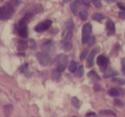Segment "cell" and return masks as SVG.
<instances>
[{
    "label": "cell",
    "instance_id": "6da1fadb",
    "mask_svg": "<svg viewBox=\"0 0 125 117\" xmlns=\"http://www.w3.org/2000/svg\"><path fill=\"white\" fill-rule=\"evenodd\" d=\"M15 12V8L10 3H6L4 6L0 7V20L10 19Z\"/></svg>",
    "mask_w": 125,
    "mask_h": 117
},
{
    "label": "cell",
    "instance_id": "7a4b0ae2",
    "mask_svg": "<svg viewBox=\"0 0 125 117\" xmlns=\"http://www.w3.org/2000/svg\"><path fill=\"white\" fill-rule=\"evenodd\" d=\"M74 28V23L72 19H69L65 23L63 26V31H62V38L64 40H70L72 37V31Z\"/></svg>",
    "mask_w": 125,
    "mask_h": 117
},
{
    "label": "cell",
    "instance_id": "3957f363",
    "mask_svg": "<svg viewBox=\"0 0 125 117\" xmlns=\"http://www.w3.org/2000/svg\"><path fill=\"white\" fill-rule=\"evenodd\" d=\"M69 58L66 54L61 53L57 57V71L58 72H62L64 71L68 64Z\"/></svg>",
    "mask_w": 125,
    "mask_h": 117
},
{
    "label": "cell",
    "instance_id": "277c9868",
    "mask_svg": "<svg viewBox=\"0 0 125 117\" xmlns=\"http://www.w3.org/2000/svg\"><path fill=\"white\" fill-rule=\"evenodd\" d=\"M37 60L40 63V65L43 66H49L52 64V58L47 54L44 53V52H37L36 54Z\"/></svg>",
    "mask_w": 125,
    "mask_h": 117
},
{
    "label": "cell",
    "instance_id": "5b68a950",
    "mask_svg": "<svg viewBox=\"0 0 125 117\" xmlns=\"http://www.w3.org/2000/svg\"><path fill=\"white\" fill-rule=\"evenodd\" d=\"M91 32H92V25L90 23H86L82 27V43H87L90 38Z\"/></svg>",
    "mask_w": 125,
    "mask_h": 117
},
{
    "label": "cell",
    "instance_id": "8992f818",
    "mask_svg": "<svg viewBox=\"0 0 125 117\" xmlns=\"http://www.w3.org/2000/svg\"><path fill=\"white\" fill-rule=\"evenodd\" d=\"M42 50L44 51V53L47 54V55L52 54L54 52V50H55L53 42L52 40H48L45 43H44L43 46H42Z\"/></svg>",
    "mask_w": 125,
    "mask_h": 117
},
{
    "label": "cell",
    "instance_id": "52a82bcc",
    "mask_svg": "<svg viewBox=\"0 0 125 117\" xmlns=\"http://www.w3.org/2000/svg\"><path fill=\"white\" fill-rule=\"evenodd\" d=\"M52 22L51 21V20H46V21L43 22V23H39V24L34 28L35 31L39 32V33H40V32H43V31H45V30H47L49 28H50V26L52 25Z\"/></svg>",
    "mask_w": 125,
    "mask_h": 117
},
{
    "label": "cell",
    "instance_id": "ba28073f",
    "mask_svg": "<svg viewBox=\"0 0 125 117\" xmlns=\"http://www.w3.org/2000/svg\"><path fill=\"white\" fill-rule=\"evenodd\" d=\"M108 63H109V60H108L107 58L104 55H99L97 59V64L100 66V68L102 70H104L106 69L108 65Z\"/></svg>",
    "mask_w": 125,
    "mask_h": 117
},
{
    "label": "cell",
    "instance_id": "9c48e42d",
    "mask_svg": "<svg viewBox=\"0 0 125 117\" xmlns=\"http://www.w3.org/2000/svg\"><path fill=\"white\" fill-rule=\"evenodd\" d=\"M17 31H18L19 35L22 37V38H26V37L28 36V26H27V25L19 23V24H18Z\"/></svg>",
    "mask_w": 125,
    "mask_h": 117
},
{
    "label": "cell",
    "instance_id": "30bf717a",
    "mask_svg": "<svg viewBox=\"0 0 125 117\" xmlns=\"http://www.w3.org/2000/svg\"><path fill=\"white\" fill-rule=\"evenodd\" d=\"M97 52H98V49L94 48V49H93L92 52H90L88 58H87V67H91V66L94 65V57H95Z\"/></svg>",
    "mask_w": 125,
    "mask_h": 117
},
{
    "label": "cell",
    "instance_id": "8fae6325",
    "mask_svg": "<svg viewBox=\"0 0 125 117\" xmlns=\"http://www.w3.org/2000/svg\"><path fill=\"white\" fill-rule=\"evenodd\" d=\"M106 30H107V35H112L115 34V24L111 20H108L107 23H106Z\"/></svg>",
    "mask_w": 125,
    "mask_h": 117
},
{
    "label": "cell",
    "instance_id": "7c38bea8",
    "mask_svg": "<svg viewBox=\"0 0 125 117\" xmlns=\"http://www.w3.org/2000/svg\"><path fill=\"white\" fill-rule=\"evenodd\" d=\"M80 6L79 4V0H75V2H73L70 4V10H71L72 13H73L75 16H76L78 14V8Z\"/></svg>",
    "mask_w": 125,
    "mask_h": 117
},
{
    "label": "cell",
    "instance_id": "4fadbf2b",
    "mask_svg": "<svg viewBox=\"0 0 125 117\" xmlns=\"http://www.w3.org/2000/svg\"><path fill=\"white\" fill-rule=\"evenodd\" d=\"M3 111L6 116H10L13 111V106L11 104H6L3 107Z\"/></svg>",
    "mask_w": 125,
    "mask_h": 117
},
{
    "label": "cell",
    "instance_id": "5bb4252c",
    "mask_svg": "<svg viewBox=\"0 0 125 117\" xmlns=\"http://www.w3.org/2000/svg\"><path fill=\"white\" fill-rule=\"evenodd\" d=\"M87 77L91 79L92 81H94V82H98V81L100 79V78H99V76L98 75L97 73H96L94 71H92V72H89L88 73H87Z\"/></svg>",
    "mask_w": 125,
    "mask_h": 117
},
{
    "label": "cell",
    "instance_id": "9a60e30c",
    "mask_svg": "<svg viewBox=\"0 0 125 117\" xmlns=\"http://www.w3.org/2000/svg\"><path fill=\"white\" fill-rule=\"evenodd\" d=\"M62 48L65 51H70L72 48V43L70 40H64L62 41Z\"/></svg>",
    "mask_w": 125,
    "mask_h": 117
},
{
    "label": "cell",
    "instance_id": "2e32d148",
    "mask_svg": "<svg viewBox=\"0 0 125 117\" xmlns=\"http://www.w3.org/2000/svg\"><path fill=\"white\" fill-rule=\"evenodd\" d=\"M116 74H117V72H115L114 70H112V69H108L107 71L105 72V73H104V77L105 78H111V77H114V76H116Z\"/></svg>",
    "mask_w": 125,
    "mask_h": 117
},
{
    "label": "cell",
    "instance_id": "e0dca14e",
    "mask_svg": "<svg viewBox=\"0 0 125 117\" xmlns=\"http://www.w3.org/2000/svg\"><path fill=\"white\" fill-rule=\"evenodd\" d=\"M27 47H28V43H27V41H25V40H19L18 41V49H19L20 51H23L25 50V49L27 48Z\"/></svg>",
    "mask_w": 125,
    "mask_h": 117
},
{
    "label": "cell",
    "instance_id": "ac0fdd59",
    "mask_svg": "<svg viewBox=\"0 0 125 117\" xmlns=\"http://www.w3.org/2000/svg\"><path fill=\"white\" fill-rule=\"evenodd\" d=\"M60 78V72H58L57 70H54L52 72V78L54 81H57Z\"/></svg>",
    "mask_w": 125,
    "mask_h": 117
},
{
    "label": "cell",
    "instance_id": "d6986e66",
    "mask_svg": "<svg viewBox=\"0 0 125 117\" xmlns=\"http://www.w3.org/2000/svg\"><path fill=\"white\" fill-rule=\"evenodd\" d=\"M69 70L70 72H75L77 70V64L75 61H71V63L70 64V66H69Z\"/></svg>",
    "mask_w": 125,
    "mask_h": 117
},
{
    "label": "cell",
    "instance_id": "ffe728a7",
    "mask_svg": "<svg viewBox=\"0 0 125 117\" xmlns=\"http://www.w3.org/2000/svg\"><path fill=\"white\" fill-rule=\"evenodd\" d=\"M28 63H26V64H24L23 65H21V67H20V71H21V72H23V73H25L27 75V73H29L30 75H31V72H28Z\"/></svg>",
    "mask_w": 125,
    "mask_h": 117
},
{
    "label": "cell",
    "instance_id": "44dd1931",
    "mask_svg": "<svg viewBox=\"0 0 125 117\" xmlns=\"http://www.w3.org/2000/svg\"><path fill=\"white\" fill-rule=\"evenodd\" d=\"M99 114L101 115H113V116H116V114L112 110H101Z\"/></svg>",
    "mask_w": 125,
    "mask_h": 117
},
{
    "label": "cell",
    "instance_id": "7402d4cb",
    "mask_svg": "<svg viewBox=\"0 0 125 117\" xmlns=\"http://www.w3.org/2000/svg\"><path fill=\"white\" fill-rule=\"evenodd\" d=\"M79 16H80L81 19L85 21V20L87 19V16H88V14H87V11H81L80 13H79Z\"/></svg>",
    "mask_w": 125,
    "mask_h": 117
},
{
    "label": "cell",
    "instance_id": "603a6c76",
    "mask_svg": "<svg viewBox=\"0 0 125 117\" xmlns=\"http://www.w3.org/2000/svg\"><path fill=\"white\" fill-rule=\"evenodd\" d=\"M114 105H116V107H119V108H123V107L124 106V103H123L120 99H118V98H115Z\"/></svg>",
    "mask_w": 125,
    "mask_h": 117
},
{
    "label": "cell",
    "instance_id": "cb8c5ba5",
    "mask_svg": "<svg viewBox=\"0 0 125 117\" xmlns=\"http://www.w3.org/2000/svg\"><path fill=\"white\" fill-rule=\"evenodd\" d=\"M109 95L111 96H117L119 95V91H118V90L113 88V89H111L109 91Z\"/></svg>",
    "mask_w": 125,
    "mask_h": 117
},
{
    "label": "cell",
    "instance_id": "d4e9b609",
    "mask_svg": "<svg viewBox=\"0 0 125 117\" xmlns=\"http://www.w3.org/2000/svg\"><path fill=\"white\" fill-rule=\"evenodd\" d=\"M103 18H104L103 15L99 14V13H96V14H94V16H93V19H94V21H97V22H100Z\"/></svg>",
    "mask_w": 125,
    "mask_h": 117
},
{
    "label": "cell",
    "instance_id": "484cf974",
    "mask_svg": "<svg viewBox=\"0 0 125 117\" xmlns=\"http://www.w3.org/2000/svg\"><path fill=\"white\" fill-rule=\"evenodd\" d=\"M83 72H84V68L82 65H81V66L78 67V69L76 70V73H75V75L77 76V77H82V75H83Z\"/></svg>",
    "mask_w": 125,
    "mask_h": 117
},
{
    "label": "cell",
    "instance_id": "4316f807",
    "mask_svg": "<svg viewBox=\"0 0 125 117\" xmlns=\"http://www.w3.org/2000/svg\"><path fill=\"white\" fill-rule=\"evenodd\" d=\"M71 103H72V105H73L74 107H75V108H78L79 106H80V105H79V100H78V98L75 97V96L72 97Z\"/></svg>",
    "mask_w": 125,
    "mask_h": 117
},
{
    "label": "cell",
    "instance_id": "83f0119b",
    "mask_svg": "<svg viewBox=\"0 0 125 117\" xmlns=\"http://www.w3.org/2000/svg\"><path fill=\"white\" fill-rule=\"evenodd\" d=\"M112 81L116 83H118L119 84H125V80L123 78H112Z\"/></svg>",
    "mask_w": 125,
    "mask_h": 117
},
{
    "label": "cell",
    "instance_id": "f1b7e54d",
    "mask_svg": "<svg viewBox=\"0 0 125 117\" xmlns=\"http://www.w3.org/2000/svg\"><path fill=\"white\" fill-rule=\"evenodd\" d=\"M87 53H88V49H85V50L82 52V54H81V60H85V58L87 56Z\"/></svg>",
    "mask_w": 125,
    "mask_h": 117
},
{
    "label": "cell",
    "instance_id": "f546056e",
    "mask_svg": "<svg viewBox=\"0 0 125 117\" xmlns=\"http://www.w3.org/2000/svg\"><path fill=\"white\" fill-rule=\"evenodd\" d=\"M21 0H10V4H12L13 6H18L20 4H21Z\"/></svg>",
    "mask_w": 125,
    "mask_h": 117
},
{
    "label": "cell",
    "instance_id": "4dcf8cb0",
    "mask_svg": "<svg viewBox=\"0 0 125 117\" xmlns=\"http://www.w3.org/2000/svg\"><path fill=\"white\" fill-rule=\"evenodd\" d=\"M93 3L94 4V5L96 6L97 8H101V0H94Z\"/></svg>",
    "mask_w": 125,
    "mask_h": 117
},
{
    "label": "cell",
    "instance_id": "1f68e13d",
    "mask_svg": "<svg viewBox=\"0 0 125 117\" xmlns=\"http://www.w3.org/2000/svg\"><path fill=\"white\" fill-rule=\"evenodd\" d=\"M121 64H122V71L125 74V59H122Z\"/></svg>",
    "mask_w": 125,
    "mask_h": 117
},
{
    "label": "cell",
    "instance_id": "d6a6232c",
    "mask_svg": "<svg viewBox=\"0 0 125 117\" xmlns=\"http://www.w3.org/2000/svg\"><path fill=\"white\" fill-rule=\"evenodd\" d=\"M117 6L119 9L122 10V11H125V4H123V3H118Z\"/></svg>",
    "mask_w": 125,
    "mask_h": 117
},
{
    "label": "cell",
    "instance_id": "836d02e7",
    "mask_svg": "<svg viewBox=\"0 0 125 117\" xmlns=\"http://www.w3.org/2000/svg\"><path fill=\"white\" fill-rule=\"evenodd\" d=\"M100 90H101V87H100V85H99V84H94V91H99Z\"/></svg>",
    "mask_w": 125,
    "mask_h": 117
},
{
    "label": "cell",
    "instance_id": "e575fe53",
    "mask_svg": "<svg viewBox=\"0 0 125 117\" xmlns=\"http://www.w3.org/2000/svg\"><path fill=\"white\" fill-rule=\"evenodd\" d=\"M118 16H119V17L122 18V19H125V11H121V12H119Z\"/></svg>",
    "mask_w": 125,
    "mask_h": 117
},
{
    "label": "cell",
    "instance_id": "d590c367",
    "mask_svg": "<svg viewBox=\"0 0 125 117\" xmlns=\"http://www.w3.org/2000/svg\"><path fill=\"white\" fill-rule=\"evenodd\" d=\"M87 42H89L88 46H92L93 44H94V37H92V38H89V40H88V41H87Z\"/></svg>",
    "mask_w": 125,
    "mask_h": 117
},
{
    "label": "cell",
    "instance_id": "8d00e7d4",
    "mask_svg": "<svg viewBox=\"0 0 125 117\" xmlns=\"http://www.w3.org/2000/svg\"><path fill=\"white\" fill-rule=\"evenodd\" d=\"M94 115H95V113H94V112H88V113L86 115V116L90 117V116H94Z\"/></svg>",
    "mask_w": 125,
    "mask_h": 117
},
{
    "label": "cell",
    "instance_id": "74e56055",
    "mask_svg": "<svg viewBox=\"0 0 125 117\" xmlns=\"http://www.w3.org/2000/svg\"><path fill=\"white\" fill-rule=\"evenodd\" d=\"M83 1H85V2H87V3H90V2H93V1H94V0H83Z\"/></svg>",
    "mask_w": 125,
    "mask_h": 117
},
{
    "label": "cell",
    "instance_id": "f35d334b",
    "mask_svg": "<svg viewBox=\"0 0 125 117\" xmlns=\"http://www.w3.org/2000/svg\"><path fill=\"white\" fill-rule=\"evenodd\" d=\"M70 1H71V0H62V2H63V4H65V3L70 2Z\"/></svg>",
    "mask_w": 125,
    "mask_h": 117
},
{
    "label": "cell",
    "instance_id": "ab89813d",
    "mask_svg": "<svg viewBox=\"0 0 125 117\" xmlns=\"http://www.w3.org/2000/svg\"><path fill=\"white\" fill-rule=\"evenodd\" d=\"M106 1H107V2H109V3H111V2H113L114 0H106Z\"/></svg>",
    "mask_w": 125,
    "mask_h": 117
},
{
    "label": "cell",
    "instance_id": "60d3db41",
    "mask_svg": "<svg viewBox=\"0 0 125 117\" xmlns=\"http://www.w3.org/2000/svg\"><path fill=\"white\" fill-rule=\"evenodd\" d=\"M72 117H77V116H72Z\"/></svg>",
    "mask_w": 125,
    "mask_h": 117
}]
</instances>
